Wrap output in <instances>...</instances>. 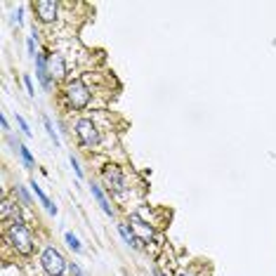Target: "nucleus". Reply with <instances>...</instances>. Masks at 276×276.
I'll list each match as a JSON object with an SVG mask.
<instances>
[{
    "label": "nucleus",
    "mask_w": 276,
    "mask_h": 276,
    "mask_svg": "<svg viewBox=\"0 0 276 276\" xmlns=\"http://www.w3.org/2000/svg\"><path fill=\"white\" fill-rule=\"evenodd\" d=\"M71 165H73V170H76V175H78V177H83V168L78 165V158H76V156H71Z\"/></svg>",
    "instance_id": "19"
},
{
    "label": "nucleus",
    "mask_w": 276,
    "mask_h": 276,
    "mask_svg": "<svg viewBox=\"0 0 276 276\" xmlns=\"http://www.w3.org/2000/svg\"><path fill=\"white\" fill-rule=\"evenodd\" d=\"M24 85H26V92L33 97V95H36V90H33V80H31V76H24Z\"/></svg>",
    "instance_id": "17"
},
{
    "label": "nucleus",
    "mask_w": 276,
    "mask_h": 276,
    "mask_svg": "<svg viewBox=\"0 0 276 276\" xmlns=\"http://www.w3.org/2000/svg\"><path fill=\"white\" fill-rule=\"evenodd\" d=\"M118 232H121V236H123L125 239V243H128V246H133V248H142V241L137 239V234L135 232H130V229H128V224H118Z\"/></svg>",
    "instance_id": "10"
},
{
    "label": "nucleus",
    "mask_w": 276,
    "mask_h": 276,
    "mask_svg": "<svg viewBox=\"0 0 276 276\" xmlns=\"http://www.w3.org/2000/svg\"><path fill=\"white\" fill-rule=\"evenodd\" d=\"M17 125L21 128V133L26 135V137H31V130H28V123H26V121H24L21 116H17Z\"/></svg>",
    "instance_id": "16"
},
{
    "label": "nucleus",
    "mask_w": 276,
    "mask_h": 276,
    "mask_svg": "<svg viewBox=\"0 0 276 276\" xmlns=\"http://www.w3.org/2000/svg\"><path fill=\"white\" fill-rule=\"evenodd\" d=\"M0 215H2V220H5V222H12V220H21V215H19V208L17 205H12L7 201V198H5V201H2V208H0Z\"/></svg>",
    "instance_id": "9"
},
{
    "label": "nucleus",
    "mask_w": 276,
    "mask_h": 276,
    "mask_svg": "<svg viewBox=\"0 0 276 276\" xmlns=\"http://www.w3.org/2000/svg\"><path fill=\"white\" fill-rule=\"evenodd\" d=\"M17 191H19V196H21V198H24V203H31V198H28V194H26V189H24V187H17Z\"/></svg>",
    "instance_id": "20"
},
{
    "label": "nucleus",
    "mask_w": 276,
    "mask_h": 276,
    "mask_svg": "<svg viewBox=\"0 0 276 276\" xmlns=\"http://www.w3.org/2000/svg\"><path fill=\"white\" fill-rule=\"evenodd\" d=\"M26 47H28V54H31V57H38V54H36V43H33V36L26 40Z\"/></svg>",
    "instance_id": "18"
},
{
    "label": "nucleus",
    "mask_w": 276,
    "mask_h": 276,
    "mask_svg": "<svg viewBox=\"0 0 276 276\" xmlns=\"http://www.w3.org/2000/svg\"><path fill=\"white\" fill-rule=\"evenodd\" d=\"M31 189H33V194H36V196H38V201H40V203H43V205H45V208H47V213H52V215H57V205H54V203H52V201H50V198L45 196V194H43V189L38 187L36 182H31Z\"/></svg>",
    "instance_id": "12"
},
{
    "label": "nucleus",
    "mask_w": 276,
    "mask_h": 276,
    "mask_svg": "<svg viewBox=\"0 0 276 276\" xmlns=\"http://www.w3.org/2000/svg\"><path fill=\"white\" fill-rule=\"evenodd\" d=\"M33 9H36L38 19H40L43 24H50V21L57 19L59 2H54V0H38V2H33Z\"/></svg>",
    "instance_id": "6"
},
{
    "label": "nucleus",
    "mask_w": 276,
    "mask_h": 276,
    "mask_svg": "<svg viewBox=\"0 0 276 276\" xmlns=\"http://www.w3.org/2000/svg\"><path fill=\"white\" fill-rule=\"evenodd\" d=\"M5 241L17 250L19 255H31V253H33V236L28 232V227L24 224V220H12V222H7Z\"/></svg>",
    "instance_id": "1"
},
{
    "label": "nucleus",
    "mask_w": 276,
    "mask_h": 276,
    "mask_svg": "<svg viewBox=\"0 0 276 276\" xmlns=\"http://www.w3.org/2000/svg\"><path fill=\"white\" fill-rule=\"evenodd\" d=\"M179 276H189V274H179Z\"/></svg>",
    "instance_id": "24"
},
{
    "label": "nucleus",
    "mask_w": 276,
    "mask_h": 276,
    "mask_svg": "<svg viewBox=\"0 0 276 276\" xmlns=\"http://www.w3.org/2000/svg\"><path fill=\"white\" fill-rule=\"evenodd\" d=\"M64 95H66V102L71 109H85L90 104V90L83 80H71Z\"/></svg>",
    "instance_id": "2"
},
{
    "label": "nucleus",
    "mask_w": 276,
    "mask_h": 276,
    "mask_svg": "<svg viewBox=\"0 0 276 276\" xmlns=\"http://www.w3.org/2000/svg\"><path fill=\"white\" fill-rule=\"evenodd\" d=\"M76 135L83 146H97L99 144V133H97V125L92 123L90 118H80L76 123Z\"/></svg>",
    "instance_id": "5"
},
{
    "label": "nucleus",
    "mask_w": 276,
    "mask_h": 276,
    "mask_svg": "<svg viewBox=\"0 0 276 276\" xmlns=\"http://www.w3.org/2000/svg\"><path fill=\"white\" fill-rule=\"evenodd\" d=\"M66 243H69V248H73L76 253H80V250H83V246H80V241L76 239V236H73L71 232H66Z\"/></svg>",
    "instance_id": "15"
},
{
    "label": "nucleus",
    "mask_w": 276,
    "mask_h": 276,
    "mask_svg": "<svg viewBox=\"0 0 276 276\" xmlns=\"http://www.w3.org/2000/svg\"><path fill=\"white\" fill-rule=\"evenodd\" d=\"M17 149H19V156H21V160H24V165H26V168H33V163H36V160H33L31 151H28L24 144H19V142H17Z\"/></svg>",
    "instance_id": "13"
},
{
    "label": "nucleus",
    "mask_w": 276,
    "mask_h": 276,
    "mask_svg": "<svg viewBox=\"0 0 276 276\" xmlns=\"http://www.w3.org/2000/svg\"><path fill=\"white\" fill-rule=\"evenodd\" d=\"M71 276H85L83 272H80V267L76 265V262H71Z\"/></svg>",
    "instance_id": "21"
},
{
    "label": "nucleus",
    "mask_w": 276,
    "mask_h": 276,
    "mask_svg": "<svg viewBox=\"0 0 276 276\" xmlns=\"http://www.w3.org/2000/svg\"><path fill=\"white\" fill-rule=\"evenodd\" d=\"M36 76L45 90L52 88V76H50V69H47V57H45V52H38V57H36Z\"/></svg>",
    "instance_id": "7"
},
{
    "label": "nucleus",
    "mask_w": 276,
    "mask_h": 276,
    "mask_svg": "<svg viewBox=\"0 0 276 276\" xmlns=\"http://www.w3.org/2000/svg\"><path fill=\"white\" fill-rule=\"evenodd\" d=\"M40 262H43V269L50 276H62L64 269H66V260H64V255L54 248V246H47V248L43 250Z\"/></svg>",
    "instance_id": "4"
},
{
    "label": "nucleus",
    "mask_w": 276,
    "mask_h": 276,
    "mask_svg": "<svg viewBox=\"0 0 276 276\" xmlns=\"http://www.w3.org/2000/svg\"><path fill=\"white\" fill-rule=\"evenodd\" d=\"M153 276H165V274H163L160 269H153Z\"/></svg>",
    "instance_id": "23"
},
{
    "label": "nucleus",
    "mask_w": 276,
    "mask_h": 276,
    "mask_svg": "<svg viewBox=\"0 0 276 276\" xmlns=\"http://www.w3.org/2000/svg\"><path fill=\"white\" fill-rule=\"evenodd\" d=\"M43 125H45V130H47V135L54 139V144H59V137H57V133H54V128H52V121L47 116H43Z\"/></svg>",
    "instance_id": "14"
},
{
    "label": "nucleus",
    "mask_w": 276,
    "mask_h": 276,
    "mask_svg": "<svg viewBox=\"0 0 276 276\" xmlns=\"http://www.w3.org/2000/svg\"><path fill=\"white\" fill-rule=\"evenodd\" d=\"M90 191H92V196L97 198V203L102 205V210H104V213H107V215H114V208L109 205L107 196H104V191H102V189H99L97 184H90Z\"/></svg>",
    "instance_id": "11"
},
{
    "label": "nucleus",
    "mask_w": 276,
    "mask_h": 276,
    "mask_svg": "<svg viewBox=\"0 0 276 276\" xmlns=\"http://www.w3.org/2000/svg\"><path fill=\"white\" fill-rule=\"evenodd\" d=\"M102 177H104V184H107L109 191H114L118 196H125V191H128V179H125L123 170L118 168V165H107V168H102Z\"/></svg>",
    "instance_id": "3"
},
{
    "label": "nucleus",
    "mask_w": 276,
    "mask_h": 276,
    "mask_svg": "<svg viewBox=\"0 0 276 276\" xmlns=\"http://www.w3.org/2000/svg\"><path fill=\"white\" fill-rule=\"evenodd\" d=\"M47 69H50V76L52 78H64L66 76V64H64L62 54H52L47 59Z\"/></svg>",
    "instance_id": "8"
},
{
    "label": "nucleus",
    "mask_w": 276,
    "mask_h": 276,
    "mask_svg": "<svg viewBox=\"0 0 276 276\" xmlns=\"http://www.w3.org/2000/svg\"><path fill=\"white\" fill-rule=\"evenodd\" d=\"M0 125H2V130H7V128H9V125H7V118H5V116H0Z\"/></svg>",
    "instance_id": "22"
}]
</instances>
